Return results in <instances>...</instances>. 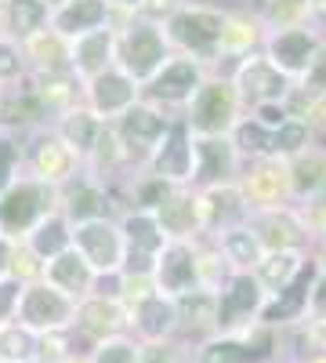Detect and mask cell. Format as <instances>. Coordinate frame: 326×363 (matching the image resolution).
<instances>
[{
    "label": "cell",
    "mask_w": 326,
    "mask_h": 363,
    "mask_svg": "<svg viewBox=\"0 0 326 363\" xmlns=\"http://www.w3.org/2000/svg\"><path fill=\"white\" fill-rule=\"evenodd\" d=\"M11 258H15V240L0 236V280L11 277Z\"/></svg>",
    "instance_id": "52"
},
{
    "label": "cell",
    "mask_w": 326,
    "mask_h": 363,
    "mask_svg": "<svg viewBox=\"0 0 326 363\" xmlns=\"http://www.w3.org/2000/svg\"><path fill=\"white\" fill-rule=\"evenodd\" d=\"M272 135H276V131L261 128L254 116H243L240 124H235V131H232V145H235V153H240L243 164H250V160H269V157H272Z\"/></svg>",
    "instance_id": "39"
},
{
    "label": "cell",
    "mask_w": 326,
    "mask_h": 363,
    "mask_svg": "<svg viewBox=\"0 0 326 363\" xmlns=\"http://www.w3.org/2000/svg\"><path fill=\"white\" fill-rule=\"evenodd\" d=\"M0 15H4V37L15 44H25L51 22V8L44 0H0Z\"/></svg>",
    "instance_id": "34"
},
{
    "label": "cell",
    "mask_w": 326,
    "mask_h": 363,
    "mask_svg": "<svg viewBox=\"0 0 326 363\" xmlns=\"http://www.w3.org/2000/svg\"><path fill=\"white\" fill-rule=\"evenodd\" d=\"M141 363H192V345H185L182 338L149 342L141 345Z\"/></svg>",
    "instance_id": "46"
},
{
    "label": "cell",
    "mask_w": 326,
    "mask_h": 363,
    "mask_svg": "<svg viewBox=\"0 0 326 363\" xmlns=\"http://www.w3.org/2000/svg\"><path fill=\"white\" fill-rule=\"evenodd\" d=\"M264 29L261 15L250 8V4H235V8H225V33H221V55H218V73H228L240 58L254 55L264 48Z\"/></svg>",
    "instance_id": "16"
},
{
    "label": "cell",
    "mask_w": 326,
    "mask_h": 363,
    "mask_svg": "<svg viewBox=\"0 0 326 363\" xmlns=\"http://www.w3.org/2000/svg\"><path fill=\"white\" fill-rule=\"evenodd\" d=\"M170 44L163 26L145 22V18H127L116 26V66L127 77H134L141 87L149 84L170 58Z\"/></svg>",
    "instance_id": "3"
},
{
    "label": "cell",
    "mask_w": 326,
    "mask_h": 363,
    "mask_svg": "<svg viewBox=\"0 0 326 363\" xmlns=\"http://www.w3.org/2000/svg\"><path fill=\"white\" fill-rule=\"evenodd\" d=\"M254 4H257V0H250V8H254Z\"/></svg>",
    "instance_id": "61"
},
{
    "label": "cell",
    "mask_w": 326,
    "mask_h": 363,
    "mask_svg": "<svg viewBox=\"0 0 326 363\" xmlns=\"http://www.w3.org/2000/svg\"><path fill=\"white\" fill-rule=\"evenodd\" d=\"M22 327H29L33 335H51V330H69L76 320V301L66 298L62 291H54L47 280H33L22 287L18 298V316Z\"/></svg>",
    "instance_id": "9"
},
{
    "label": "cell",
    "mask_w": 326,
    "mask_h": 363,
    "mask_svg": "<svg viewBox=\"0 0 326 363\" xmlns=\"http://www.w3.org/2000/svg\"><path fill=\"white\" fill-rule=\"evenodd\" d=\"M182 4H185V0H141L131 18H145V22L167 26V22L177 15V8H182Z\"/></svg>",
    "instance_id": "48"
},
{
    "label": "cell",
    "mask_w": 326,
    "mask_h": 363,
    "mask_svg": "<svg viewBox=\"0 0 326 363\" xmlns=\"http://www.w3.org/2000/svg\"><path fill=\"white\" fill-rule=\"evenodd\" d=\"M243 160L235 153L232 138H196V164H192V189H211L240 182Z\"/></svg>",
    "instance_id": "22"
},
{
    "label": "cell",
    "mask_w": 326,
    "mask_h": 363,
    "mask_svg": "<svg viewBox=\"0 0 326 363\" xmlns=\"http://www.w3.org/2000/svg\"><path fill=\"white\" fill-rule=\"evenodd\" d=\"M109 4H112V15H116V26H120V22H127V18L134 15V8L141 4V0H109Z\"/></svg>",
    "instance_id": "53"
},
{
    "label": "cell",
    "mask_w": 326,
    "mask_h": 363,
    "mask_svg": "<svg viewBox=\"0 0 326 363\" xmlns=\"http://www.w3.org/2000/svg\"><path fill=\"white\" fill-rule=\"evenodd\" d=\"M51 211H58V193L22 174L15 186L0 196V236L22 244V240L33 233V225L44 222Z\"/></svg>",
    "instance_id": "6"
},
{
    "label": "cell",
    "mask_w": 326,
    "mask_h": 363,
    "mask_svg": "<svg viewBox=\"0 0 326 363\" xmlns=\"http://www.w3.org/2000/svg\"><path fill=\"white\" fill-rule=\"evenodd\" d=\"M120 229H124L127 255L156 258L167 247V236H163V229H160L153 211H124V215H120Z\"/></svg>",
    "instance_id": "35"
},
{
    "label": "cell",
    "mask_w": 326,
    "mask_h": 363,
    "mask_svg": "<svg viewBox=\"0 0 326 363\" xmlns=\"http://www.w3.org/2000/svg\"><path fill=\"white\" fill-rule=\"evenodd\" d=\"M22 58H25V77H62L73 73V44L54 33V29H40L37 37H29L22 44Z\"/></svg>",
    "instance_id": "24"
},
{
    "label": "cell",
    "mask_w": 326,
    "mask_h": 363,
    "mask_svg": "<svg viewBox=\"0 0 326 363\" xmlns=\"http://www.w3.org/2000/svg\"><path fill=\"white\" fill-rule=\"evenodd\" d=\"M286 174H290V196H293V203H301V200L315 196L319 189H326V145L312 142L301 157L286 160Z\"/></svg>",
    "instance_id": "32"
},
{
    "label": "cell",
    "mask_w": 326,
    "mask_h": 363,
    "mask_svg": "<svg viewBox=\"0 0 326 363\" xmlns=\"http://www.w3.org/2000/svg\"><path fill=\"white\" fill-rule=\"evenodd\" d=\"M228 77H232L235 91H240V102H243L247 113L257 109V106H276V102L286 106L290 95H293V87H298L286 73H279L269 62L264 51H254V55L240 58V62L228 69Z\"/></svg>",
    "instance_id": "7"
},
{
    "label": "cell",
    "mask_w": 326,
    "mask_h": 363,
    "mask_svg": "<svg viewBox=\"0 0 326 363\" xmlns=\"http://www.w3.org/2000/svg\"><path fill=\"white\" fill-rule=\"evenodd\" d=\"M214 244L225 255V262L232 265V272H254L257 262L264 258V247H261V240L250 225H235V229L221 233Z\"/></svg>",
    "instance_id": "37"
},
{
    "label": "cell",
    "mask_w": 326,
    "mask_h": 363,
    "mask_svg": "<svg viewBox=\"0 0 326 363\" xmlns=\"http://www.w3.org/2000/svg\"><path fill=\"white\" fill-rule=\"evenodd\" d=\"M218 335V294L214 291H192L177 298V338L185 345H199Z\"/></svg>",
    "instance_id": "26"
},
{
    "label": "cell",
    "mask_w": 326,
    "mask_h": 363,
    "mask_svg": "<svg viewBox=\"0 0 326 363\" xmlns=\"http://www.w3.org/2000/svg\"><path fill=\"white\" fill-rule=\"evenodd\" d=\"M312 258H315V265H319V269L326 272V240H322V244H315V247H312Z\"/></svg>",
    "instance_id": "54"
},
{
    "label": "cell",
    "mask_w": 326,
    "mask_h": 363,
    "mask_svg": "<svg viewBox=\"0 0 326 363\" xmlns=\"http://www.w3.org/2000/svg\"><path fill=\"white\" fill-rule=\"evenodd\" d=\"M305 335H308L312 352H326V316H312V320H305Z\"/></svg>",
    "instance_id": "51"
},
{
    "label": "cell",
    "mask_w": 326,
    "mask_h": 363,
    "mask_svg": "<svg viewBox=\"0 0 326 363\" xmlns=\"http://www.w3.org/2000/svg\"><path fill=\"white\" fill-rule=\"evenodd\" d=\"M301 363H326V352H308Z\"/></svg>",
    "instance_id": "55"
},
{
    "label": "cell",
    "mask_w": 326,
    "mask_h": 363,
    "mask_svg": "<svg viewBox=\"0 0 326 363\" xmlns=\"http://www.w3.org/2000/svg\"><path fill=\"white\" fill-rule=\"evenodd\" d=\"M58 211L69 218V225H83V222H95V218H116L109 189L102 182H95L91 174H76L66 189H58Z\"/></svg>",
    "instance_id": "23"
},
{
    "label": "cell",
    "mask_w": 326,
    "mask_h": 363,
    "mask_svg": "<svg viewBox=\"0 0 326 363\" xmlns=\"http://www.w3.org/2000/svg\"><path fill=\"white\" fill-rule=\"evenodd\" d=\"M156 222H160V229H163L167 240H185V244L199 240L203 229H199L196 189H192V186H174L170 196L156 207Z\"/></svg>",
    "instance_id": "28"
},
{
    "label": "cell",
    "mask_w": 326,
    "mask_h": 363,
    "mask_svg": "<svg viewBox=\"0 0 326 363\" xmlns=\"http://www.w3.org/2000/svg\"><path fill=\"white\" fill-rule=\"evenodd\" d=\"M138 102H141V84L134 77H127L120 66H112L102 77L83 84V106L98 120H105V124H116V120Z\"/></svg>",
    "instance_id": "14"
},
{
    "label": "cell",
    "mask_w": 326,
    "mask_h": 363,
    "mask_svg": "<svg viewBox=\"0 0 326 363\" xmlns=\"http://www.w3.org/2000/svg\"><path fill=\"white\" fill-rule=\"evenodd\" d=\"M44 4H47V8H51V11H54V8H58V4H66V0H44Z\"/></svg>",
    "instance_id": "58"
},
{
    "label": "cell",
    "mask_w": 326,
    "mask_h": 363,
    "mask_svg": "<svg viewBox=\"0 0 326 363\" xmlns=\"http://www.w3.org/2000/svg\"><path fill=\"white\" fill-rule=\"evenodd\" d=\"M326 37L319 33L315 26H298V29H276V33H269L264 37V55H269V62L279 69V73H286L293 84H298L301 77H305V69H308V62H312V55L319 51V44H322Z\"/></svg>",
    "instance_id": "18"
},
{
    "label": "cell",
    "mask_w": 326,
    "mask_h": 363,
    "mask_svg": "<svg viewBox=\"0 0 326 363\" xmlns=\"http://www.w3.org/2000/svg\"><path fill=\"white\" fill-rule=\"evenodd\" d=\"M163 33L174 55L199 58L206 69H214L218 55H221L225 8L221 4H182L177 15L163 26Z\"/></svg>",
    "instance_id": "2"
},
{
    "label": "cell",
    "mask_w": 326,
    "mask_h": 363,
    "mask_svg": "<svg viewBox=\"0 0 326 363\" xmlns=\"http://www.w3.org/2000/svg\"><path fill=\"white\" fill-rule=\"evenodd\" d=\"M22 244L33 251L44 265L51 262V258H58L62 251H69L73 247V225H69V218L62 215V211H51V215L44 218V222H37L33 225V233H29Z\"/></svg>",
    "instance_id": "36"
},
{
    "label": "cell",
    "mask_w": 326,
    "mask_h": 363,
    "mask_svg": "<svg viewBox=\"0 0 326 363\" xmlns=\"http://www.w3.org/2000/svg\"><path fill=\"white\" fill-rule=\"evenodd\" d=\"M22 174H25V164H22V135L0 128V196H4Z\"/></svg>",
    "instance_id": "42"
},
{
    "label": "cell",
    "mask_w": 326,
    "mask_h": 363,
    "mask_svg": "<svg viewBox=\"0 0 326 363\" xmlns=\"http://www.w3.org/2000/svg\"><path fill=\"white\" fill-rule=\"evenodd\" d=\"M91 363H141V342L134 335H120V338H105L87 352Z\"/></svg>",
    "instance_id": "43"
},
{
    "label": "cell",
    "mask_w": 326,
    "mask_h": 363,
    "mask_svg": "<svg viewBox=\"0 0 326 363\" xmlns=\"http://www.w3.org/2000/svg\"><path fill=\"white\" fill-rule=\"evenodd\" d=\"M69 44H73V77L80 84L95 80V77H102L105 69L116 66V26L95 29V33L76 37Z\"/></svg>",
    "instance_id": "29"
},
{
    "label": "cell",
    "mask_w": 326,
    "mask_h": 363,
    "mask_svg": "<svg viewBox=\"0 0 326 363\" xmlns=\"http://www.w3.org/2000/svg\"><path fill=\"white\" fill-rule=\"evenodd\" d=\"M62 363H91V359H87V352H76V356H69V359H62Z\"/></svg>",
    "instance_id": "57"
},
{
    "label": "cell",
    "mask_w": 326,
    "mask_h": 363,
    "mask_svg": "<svg viewBox=\"0 0 326 363\" xmlns=\"http://www.w3.org/2000/svg\"><path fill=\"white\" fill-rule=\"evenodd\" d=\"M22 287H25V284H18L15 277H4V280H0V327L11 323V320L18 316V298H22Z\"/></svg>",
    "instance_id": "49"
},
{
    "label": "cell",
    "mask_w": 326,
    "mask_h": 363,
    "mask_svg": "<svg viewBox=\"0 0 326 363\" xmlns=\"http://www.w3.org/2000/svg\"><path fill=\"white\" fill-rule=\"evenodd\" d=\"M153 287L167 298H185L192 291H199V262H196V240H167V247L156 255V269H153Z\"/></svg>",
    "instance_id": "17"
},
{
    "label": "cell",
    "mask_w": 326,
    "mask_h": 363,
    "mask_svg": "<svg viewBox=\"0 0 326 363\" xmlns=\"http://www.w3.org/2000/svg\"><path fill=\"white\" fill-rule=\"evenodd\" d=\"M293 207H298V215H301V222H305V229L312 236V247L322 244L326 240V189H319L315 196L293 203Z\"/></svg>",
    "instance_id": "44"
},
{
    "label": "cell",
    "mask_w": 326,
    "mask_h": 363,
    "mask_svg": "<svg viewBox=\"0 0 326 363\" xmlns=\"http://www.w3.org/2000/svg\"><path fill=\"white\" fill-rule=\"evenodd\" d=\"M0 37H4V15H0Z\"/></svg>",
    "instance_id": "60"
},
{
    "label": "cell",
    "mask_w": 326,
    "mask_h": 363,
    "mask_svg": "<svg viewBox=\"0 0 326 363\" xmlns=\"http://www.w3.org/2000/svg\"><path fill=\"white\" fill-rule=\"evenodd\" d=\"M272 363H279V359H272Z\"/></svg>",
    "instance_id": "62"
},
{
    "label": "cell",
    "mask_w": 326,
    "mask_h": 363,
    "mask_svg": "<svg viewBox=\"0 0 326 363\" xmlns=\"http://www.w3.org/2000/svg\"><path fill=\"white\" fill-rule=\"evenodd\" d=\"M131 335L141 345L177 338V301L160 294V291H153L141 306L131 309Z\"/></svg>",
    "instance_id": "27"
},
{
    "label": "cell",
    "mask_w": 326,
    "mask_h": 363,
    "mask_svg": "<svg viewBox=\"0 0 326 363\" xmlns=\"http://www.w3.org/2000/svg\"><path fill=\"white\" fill-rule=\"evenodd\" d=\"M312 316H326V272L319 269V277L312 284V294H308V320Z\"/></svg>",
    "instance_id": "50"
},
{
    "label": "cell",
    "mask_w": 326,
    "mask_h": 363,
    "mask_svg": "<svg viewBox=\"0 0 326 363\" xmlns=\"http://www.w3.org/2000/svg\"><path fill=\"white\" fill-rule=\"evenodd\" d=\"M319 277V265L315 258L305 262V269L293 277L283 291L264 298V309L257 316V323L272 327V330H283V327H293V323H305L308 320V294H312V284Z\"/></svg>",
    "instance_id": "19"
},
{
    "label": "cell",
    "mask_w": 326,
    "mask_h": 363,
    "mask_svg": "<svg viewBox=\"0 0 326 363\" xmlns=\"http://www.w3.org/2000/svg\"><path fill=\"white\" fill-rule=\"evenodd\" d=\"M243 116H247V109L240 102V91H235L228 73H218V69H211L206 84L196 91V99L182 113V120L196 138H232L235 124Z\"/></svg>",
    "instance_id": "1"
},
{
    "label": "cell",
    "mask_w": 326,
    "mask_h": 363,
    "mask_svg": "<svg viewBox=\"0 0 326 363\" xmlns=\"http://www.w3.org/2000/svg\"><path fill=\"white\" fill-rule=\"evenodd\" d=\"M264 287L254 272H232L228 284L218 291V335H243L264 309Z\"/></svg>",
    "instance_id": "11"
},
{
    "label": "cell",
    "mask_w": 326,
    "mask_h": 363,
    "mask_svg": "<svg viewBox=\"0 0 326 363\" xmlns=\"http://www.w3.org/2000/svg\"><path fill=\"white\" fill-rule=\"evenodd\" d=\"M22 80H25L22 44H15L11 37H0V87H15Z\"/></svg>",
    "instance_id": "45"
},
{
    "label": "cell",
    "mask_w": 326,
    "mask_h": 363,
    "mask_svg": "<svg viewBox=\"0 0 326 363\" xmlns=\"http://www.w3.org/2000/svg\"><path fill=\"white\" fill-rule=\"evenodd\" d=\"M247 225L257 233L264 251H305L312 255V236L298 215V207H276V211H261V215H250Z\"/></svg>",
    "instance_id": "21"
},
{
    "label": "cell",
    "mask_w": 326,
    "mask_h": 363,
    "mask_svg": "<svg viewBox=\"0 0 326 363\" xmlns=\"http://www.w3.org/2000/svg\"><path fill=\"white\" fill-rule=\"evenodd\" d=\"M4 106H8V87H0V120H4Z\"/></svg>",
    "instance_id": "56"
},
{
    "label": "cell",
    "mask_w": 326,
    "mask_h": 363,
    "mask_svg": "<svg viewBox=\"0 0 326 363\" xmlns=\"http://www.w3.org/2000/svg\"><path fill=\"white\" fill-rule=\"evenodd\" d=\"M298 87L305 91L308 99H319V95H326V40H322V44H319V51L312 55V62H308L305 77L298 80Z\"/></svg>",
    "instance_id": "47"
},
{
    "label": "cell",
    "mask_w": 326,
    "mask_h": 363,
    "mask_svg": "<svg viewBox=\"0 0 326 363\" xmlns=\"http://www.w3.org/2000/svg\"><path fill=\"white\" fill-rule=\"evenodd\" d=\"M206 77H211V69H206L199 58L170 55L167 66L141 87V99L160 106V109H167L170 116H182L189 109V102L196 99V91L206 84Z\"/></svg>",
    "instance_id": "5"
},
{
    "label": "cell",
    "mask_w": 326,
    "mask_h": 363,
    "mask_svg": "<svg viewBox=\"0 0 326 363\" xmlns=\"http://www.w3.org/2000/svg\"><path fill=\"white\" fill-rule=\"evenodd\" d=\"M37 359V335L18 320L0 327V363H33Z\"/></svg>",
    "instance_id": "40"
},
{
    "label": "cell",
    "mask_w": 326,
    "mask_h": 363,
    "mask_svg": "<svg viewBox=\"0 0 326 363\" xmlns=\"http://www.w3.org/2000/svg\"><path fill=\"white\" fill-rule=\"evenodd\" d=\"M308 258H312V255H305V251H264V258H261L257 269H254V277H257V284L264 287V294H276V291H283V287L305 269Z\"/></svg>",
    "instance_id": "38"
},
{
    "label": "cell",
    "mask_w": 326,
    "mask_h": 363,
    "mask_svg": "<svg viewBox=\"0 0 326 363\" xmlns=\"http://www.w3.org/2000/svg\"><path fill=\"white\" fill-rule=\"evenodd\" d=\"M174 120H177V116H170L167 109H160V106H153V102L141 99L138 106H131L120 120H116L112 128H116V135H120L131 164H134V167H145V164L153 160L156 145L163 142V135L170 131Z\"/></svg>",
    "instance_id": "8"
},
{
    "label": "cell",
    "mask_w": 326,
    "mask_h": 363,
    "mask_svg": "<svg viewBox=\"0 0 326 363\" xmlns=\"http://www.w3.org/2000/svg\"><path fill=\"white\" fill-rule=\"evenodd\" d=\"M47 26L54 33H62L66 40H76V37L95 33V29L116 26V15H112L109 0H66V4H58L51 11Z\"/></svg>",
    "instance_id": "25"
},
{
    "label": "cell",
    "mask_w": 326,
    "mask_h": 363,
    "mask_svg": "<svg viewBox=\"0 0 326 363\" xmlns=\"http://www.w3.org/2000/svg\"><path fill=\"white\" fill-rule=\"evenodd\" d=\"M192 164H196V135L189 131V124L182 116L170 124V131L163 135V142L156 145L153 160L145 164V171L160 174L170 186H192Z\"/></svg>",
    "instance_id": "20"
},
{
    "label": "cell",
    "mask_w": 326,
    "mask_h": 363,
    "mask_svg": "<svg viewBox=\"0 0 326 363\" xmlns=\"http://www.w3.org/2000/svg\"><path fill=\"white\" fill-rule=\"evenodd\" d=\"M73 335L83 345V352H91L98 342L105 338H120L131 335V316L116 298H102V294H87L83 301H76V320H73Z\"/></svg>",
    "instance_id": "12"
},
{
    "label": "cell",
    "mask_w": 326,
    "mask_h": 363,
    "mask_svg": "<svg viewBox=\"0 0 326 363\" xmlns=\"http://www.w3.org/2000/svg\"><path fill=\"white\" fill-rule=\"evenodd\" d=\"M22 164L25 178L40 182L47 189H66L76 174H83V160L54 135V128H37L22 135Z\"/></svg>",
    "instance_id": "4"
},
{
    "label": "cell",
    "mask_w": 326,
    "mask_h": 363,
    "mask_svg": "<svg viewBox=\"0 0 326 363\" xmlns=\"http://www.w3.org/2000/svg\"><path fill=\"white\" fill-rule=\"evenodd\" d=\"M312 142H315V135H312V128L305 124V120H286V124L272 135V157L286 164L293 157H301Z\"/></svg>",
    "instance_id": "41"
},
{
    "label": "cell",
    "mask_w": 326,
    "mask_h": 363,
    "mask_svg": "<svg viewBox=\"0 0 326 363\" xmlns=\"http://www.w3.org/2000/svg\"><path fill=\"white\" fill-rule=\"evenodd\" d=\"M25 84L33 87V95H37L44 116H47V124H54L58 116H66L76 106H83V84L73 73H62V77H25Z\"/></svg>",
    "instance_id": "30"
},
{
    "label": "cell",
    "mask_w": 326,
    "mask_h": 363,
    "mask_svg": "<svg viewBox=\"0 0 326 363\" xmlns=\"http://www.w3.org/2000/svg\"><path fill=\"white\" fill-rule=\"evenodd\" d=\"M73 247L83 255V262L95 269V277H112L124 272L127 244H124V229L120 218H95L73 225Z\"/></svg>",
    "instance_id": "10"
},
{
    "label": "cell",
    "mask_w": 326,
    "mask_h": 363,
    "mask_svg": "<svg viewBox=\"0 0 326 363\" xmlns=\"http://www.w3.org/2000/svg\"><path fill=\"white\" fill-rule=\"evenodd\" d=\"M44 280L54 291H62L66 298L83 301L87 294H91V287H95V269L83 262V255L76 247H69V251H62L58 258H51L44 265Z\"/></svg>",
    "instance_id": "31"
},
{
    "label": "cell",
    "mask_w": 326,
    "mask_h": 363,
    "mask_svg": "<svg viewBox=\"0 0 326 363\" xmlns=\"http://www.w3.org/2000/svg\"><path fill=\"white\" fill-rule=\"evenodd\" d=\"M240 189L243 200L250 207V215H261V211H276V207H290V174L286 164L269 157V160H250L240 171Z\"/></svg>",
    "instance_id": "13"
},
{
    "label": "cell",
    "mask_w": 326,
    "mask_h": 363,
    "mask_svg": "<svg viewBox=\"0 0 326 363\" xmlns=\"http://www.w3.org/2000/svg\"><path fill=\"white\" fill-rule=\"evenodd\" d=\"M196 203H199V229L206 240H218L221 233H228L235 225H247V218H250V207L243 200L240 182L196 189Z\"/></svg>",
    "instance_id": "15"
},
{
    "label": "cell",
    "mask_w": 326,
    "mask_h": 363,
    "mask_svg": "<svg viewBox=\"0 0 326 363\" xmlns=\"http://www.w3.org/2000/svg\"><path fill=\"white\" fill-rule=\"evenodd\" d=\"M185 4H211V0H185Z\"/></svg>",
    "instance_id": "59"
},
{
    "label": "cell",
    "mask_w": 326,
    "mask_h": 363,
    "mask_svg": "<svg viewBox=\"0 0 326 363\" xmlns=\"http://www.w3.org/2000/svg\"><path fill=\"white\" fill-rule=\"evenodd\" d=\"M51 128H54V135L62 138V142L73 149V153H76L80 160H87V157H91V149L98 145L102 131H105V120H98L87 106H76L73 113L58 116Z\"/></svg>",
    "instance_id": "33"
}]
</instances>
